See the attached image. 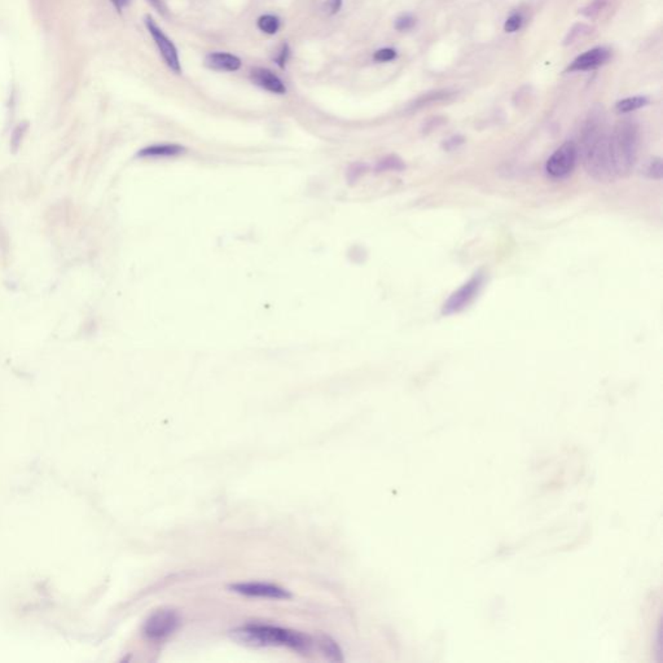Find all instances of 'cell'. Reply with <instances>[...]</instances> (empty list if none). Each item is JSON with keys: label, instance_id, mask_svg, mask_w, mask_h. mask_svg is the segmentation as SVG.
Segmentation results:
<instances>
[{"label": "cell", "instance_id": "6da1fadb", "mask_svg": "<svg viewBox=\"0 0 663 663\" xmlns=\"http://www.w3.org/2000/svg\"><path fill=\"white\" fill-rule=\"evenodd\" d=\"M609 138L610 135L606 132L604 122L600 117L587 122L582 139L584 168L590 177L603 183L617 179L610 161Z\"/></svg>", "mask_w": 663, "mask_h": 663}, {"label": "cell", "instance_id": "7a4b0ae2", "mask_svg": "<svg viewBox=\"0 0 663 663\" xmlns=\"http://www.w3.org/2000/svg\"><path fill=\"white\" fill-rule=\"evenodd\" d=\"M231 635L238 643L251 646H289L298 652H308L312 646L308 635L274 624H248Z\"/></svg>", "mask_w": 663, "mask_h": 663}, {"label": "cell", "instance_id": "3957f363", "mask_svg": "<svg viewBox=\"0 0 663 663\" xmlns=\"http://www.w3.org/2000/svg\"><path fill=\"white\" fill-rule=\"evenodd\" d=\"M610 161L615 178L628 177L635 168L639 149V129L633 121H624L614 127L609 138Z\"/></svg>", "mask_w": 663, "mask_h": 663}, {"label": "cell", "instance_id": "277c9868", "mask_svg": "<svg viewBox=\"0 0 663 663\" xmlns=\"http://www.w3.org/2000/svg\"><path fill=\"white\" fill-rule=\"evenodd\" d=\"M180 622L182 619L177 610L163 608L149 615L143 626V633L150 640H165L178 630Z\"/></svg>", "mask_w": 663, "mask_h": 663}, {"label": "cell", "instance_id": "5b68a950", "mask_svg": "<svg viewBox=\"0 0 663 663\" xmlns=\"http://www.w3.org/2000/svg\"><path fill=\"white\" fill-rule=\"evenodd\" d=\"M484 283L485 276L482 274H475V276L469 279L466 284H463L448 297L442 308V314L450 317L466 310L478 296L484 287Z\"/></svg>", "mask_w": 663, "mask_h": 663}, {"label": "cell", "instance_id": "8992f818", "mask_svg": "<svg viewBox=\"0 0 663 663\" xmlns=\"http://www.w3.org/2000/svg\"><path fill=\"white\" fill-rule=\"evenodd\" d=\"M578 159V147L574 141H566L554 150L545 162L547 174L554 179L567 178L573 171Z\"/></svg>", "mask_w": 663, "mask_h": 663}, {"label": "cell", "instance_id": "52a82bcc", "mask_svg": "<svg viewBox=\"0 0 663 663\" xmlns=\"http://www.w3.org/2000/svg\"><path fill=\"white\" fill-rule=\"evenodd\" d=\"M144 24L148 29L150 37L154 40V43L159 48V55L162 56L165 64L175 74H180L182 73V65H180V60H179L178 50H177L175 44L173 43V40L170 39L168 35L163 33V30L159 28L157 22L150 15L145 16Z\"/></svg>", "mask_w": 663, "mask_h": 663}, {"label": "cell", "instance_id": "ba28073f", "mask_svg": "<svg viewBox=\"0 0 663 663\" xmlns=\"http://www.w3.org/2000/svg\"><path fill=\"white\" fill-rule=\"evenodd\" d=\"M229 590L238 594L248 597H262V599H275V600H288L292 594L277 585V584L263 583V582H247V583L231 584Z\"/></svg>", "mask_w": 663, "mask_h": 663}, {"label": "cell", "instance_id": "9c48e42d", "mask_svg": "<svg viewBox=\"0 0 663 663\" xmlns=\"http://www.w3.org/2000/svg\"><path fill=\"white\" fill-rule=\"evenodd\" d=\"M612 56V52L605 47H596L592 50L584 52L583 55L578 56L576 59L569 65L567 71H588V70H594L600 67L605 65Z\"/></svg>", "mask_w": 663, "mask_h": 663}, {"label": "cell", "instance_id": "30bf717a", "mask_svg": "<svg viewBox=\"0 0 663 663\" xmlns=\"http://www.w3.org/2000/svg\"><path fill=\"white\" fill-rule=\"evenodd\" d=\"M250 80L256 86L262 89H266L271 94H276V95L287 94V87L284 82L280 80L272 70L256 68L250 71Z\"/></svg>", "mask_w": 663, "mask_h": 663}, {"label": "cell", "instance_id": "8fae6325", "mask_svg": "<svg viewBox=\"0 0 663 663\" xmlns=\"http://www.w3.org/2000/svg\"><path fill=\"white\" fill-rule=\"evenodd\" d=\"M205 65L217 71H238L241 68V60L227 52H213L205 58Z\"/></svg>", "mask_w": 663, "mask_h": 663}, {"label": "cell", "instance_id": "7c38bea8", "mask_svg": "<svg viewBox=\"0 0 663 663\" xmlns=\"http://www.w3.org/2000/svg\"><path fill=\"white\" fill-rule=\"evenodd\" d=\"M186 152V148L179 144H156L138 152L140 159H159V157H174Z\"/></svg>", "mask_w": 663, "mask_h": 663}, {"label": "cell", "instance_id": "4fadbf2b", "mask_svg": "<svg viewBox=\"0 0 663 663\" xmlns=\"http://www.w3.org/2000/svg\"><path fill=\"white\" fill-rule=\"evenodd\" d=\"M317 644H319L320 651L324 653L328 660H330L333 662H342L344 661V654H342L339 645L330 636H327V635L319 636Z\"/></svg>", "mask_w": 663, "mask_h": 663}, {"label": "cell", "instance_id": "5bb4252c", "mask_svg": "<svg viewBox=\"0 0 663 663\" xmlns=\"http://www.w3.org/2000/svg\"><path fill=\"white\" fill-rule=\"evenodd\" d=\"M649 104V100L645 96H633V98H627V99L621 100L617 103L615 105V110L621 114H626V113H631L634 110L640 109V108H644L645 105Z\"/></svg>", "mask_w": 663, "mask_h": 663}, {"label": "cell", "instance_id": "9a60e30c", "mask_svg": "<svg viewBox=\"0 0 663 663\" xmlns=\"http://www.w3.org/2000/svg\"><path fill=\"white\" fill-rule=\"evenodd\" d=\"M258 29L267 35H275L280 30L281 22L275 15H263L257 21Z\"/></svg>", "mask_w": 663, "mask_h": 663}, {"label": "cell", "instance_id": "2e32d148", "mask_svg": "<svg viewBox=\"0 0 663 663\" xmlns=\"http://www.w3.org/2000/svg\"><path fill=\"white\" fill-rule=\"evenodd\" d=\"M406 168V165L402 159L396 156H389L381 159L377 165V171H402Z\"/></svg>", "mask_w": 663, "mask_h": 663}, {"label": "cell", "instance_id": "e0dca14e", "mask_svg": "<svg viewBox=\"0 0 663 663\" xmlns=\"http://www.w3.org/2000/svg\"><path fill=\"white\" fill-rule=\"evenodd\" d=\"M645 175L649 179L654 180H661L663 178V165L662 159H653L649 161L648 166L645 168Z\"/></svg>", "mask_w": 663, "mask_h": 663}, {"label": "cell", "instance_id": "ac0fdd59", "mask_svg": "<svg viewBox=\"0 0 663 663\" xmlns=\"http://www.w3.org/2000/svg\"><path fill=\"white\" fill-rule=\"evenodd\" d=\"M289 58H290V47H289L288 43H283L281 47L277 51L276 56L274 58V61H275V64H276L280 69H285L288 61H289Z\"/></svg>", "mask_w": 663, "mask_h": 663}, {"label": "cell", "instance_id": "d6986e66", "mask_svg": "<svg viewBox=\"0 0 663 663\" xmlns=\"http://www.w3.org/2000/svg\"><path fill=\"white\" fill-rule=\"evenodd\" d=\"M524 24V19L521 15L515 13V15H512L511 17H508L504 24V30L506 33H515L517 30L521 29Z\"/></svg>", "mask_w": 663, "mask_h": 663}, {"label": "cell", "instance_id": "ffe728a7", "mask_svg": "<svg viewBox=\"0 0 663 663\" xmlns=\"http://www.w3.org/2000/svg\"><path fill=\"white\" fill-rule=\"evenodd\" d=\"M416 20L411 15H402L396 20V29L398 31H407L415 26Z\"/></svg>", "mask_w": 663, "mask_h": 663}, {"label": "cell", "instance_id": "44dd1931", "mask_svg": "<svg viewBox=\"0 0 663 663\" xmlns=\"http://www.w3.org/2000/svg\"><path fill=\"white\" fill-rule=\"evenodd\" d=\"M396 59V51L393 48H381L376 51L373 55V60L377 62H389Z\"/></svg>", "mask_w": 663, "mask_h": 663}, {"label": "cell", "instance_id": "7402d4cb", "mask_svg": "<svg viewBox=\"0 0 663 663\" xmlns=\"http://www.w3.org/2000/svg\"><path fill=\"white\" fill-rule=\"evenodd\" d=\"M605 3H606V0H594V1L584 10V15L588 16V17H594V15H597L600 10L604 8Z\"/></svg>", "mask_w": 663, "mask_h": 663}, {"label": "cell", "instance_id": "603a6c76", "mask_svg": "<svg viewBox=\"0 0 663 663\" xmlns=\"http://www.w3.org/2000/svg\"><path fill=\"white\" fill-rule=\"evenodd\" d=\"M26 130H28V123H26V122H22V123H20V125H19V126L15 129V131H13L12 144H13V147H15V148H17V147H19L21 139L24 138V134L26 132Z\"/></svg>", "mask_w": 663, "mask_h": 663}, {"label": "cell", "instance_id": "cb8c5ba5", "mask_svg": "<svg viewBox=\"0 0 663 663\" xmlns=\"http://www.w3.org/2000/svg\"><path fill=\"white\" fill-rule=\"evenodd\" d=\"M342 8V0H327L326 10L329 15H336Z\"/></svg>", "mask_w": 663, "mask_h": 663}, {"label": "cell", "instance_id": "d4e9b609", "mask_svg": "<svg viewBox=\"0 0 663 663\" xmlns=\"http://www.w3.org/2000/svg\"><path fill=\"white\" fill-rule=\"evenodd\" d=\"M110 3H112L113 7L121 13L126 7H129L131 0H110Z\"/></svg>", "mask_w": 663, "mask_h": 663}, {"label": "cell", "instance_id": "484cf974", "mask_svg": "<svg viewBox=\"0 0 663 663\" xmlns=\"http://www.w3.org/2000/svg\"><path fill=\"white\" fill-rule=\"evenodd\" d=\"M149 1H150V3H152V6H153L156 10H159V12H161L162 15H165V13H166V8H165V6H163L162 0H149Z\"/></svg>", "mask_w": 663, "mask_h": 663}]
</instances>
